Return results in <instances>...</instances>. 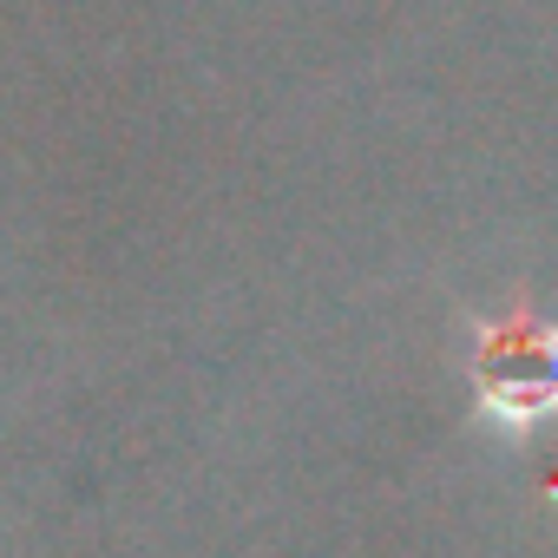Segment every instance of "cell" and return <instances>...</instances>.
Instances as JSON below:
<instances>
[{
	"label": "cell",
	"instance_id": "cell-1",
	"mask_svg": "<svg viewBox=\"0 0 558 558\" xmlns=\"http://www.w3.org/2000/svg\"><path fill=\"white\" fill-rule=\"evenodd\" d=\"M473 401L506 434L558 414V323L538 310H493L473 329Z\"/></svg>",
	"mask_w": 558,
	"mask_h": 558
}]
</instances>
